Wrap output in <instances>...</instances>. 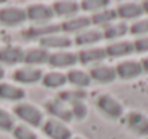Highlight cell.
I'll use <instances>...</instances> for the list:
<instances>
[{
	"instance_id": "obj_1",
	"label": "cell",
	"mask_w": 148,
	"mask_h": 139,
	"mask_svg": "<svg viewBox=\"0 0 148 139\" xmlns=\"http://www.w3.org/2000/svg\"><path fill=\"white\" fill-rule=\"evenodd\" d=\"M14 113L19 119L26 122L27 125L32 126H40L43 122V113L42 110L30 103H20L14 108Z\"/></svg>"
},
{
	"instance_id": "obj_2",
	"label": "cell",
	"mask_w": 148,
	"mask_h": 139,
	"mask_svg": "<svg viewBox=\"0 0 148 139\" xmlns=\"http://www.w3.org/2000/svg\"><path fill=\"white\" fill-rule=\"evenodd\" d=\"M97 105L105 115H108L109 118H114V119L121 118L122 113H124L122 105L115 97H112L111 95H101L98 97Z\"/></svg>"
},
{
	"instance_id": "obj_3",
	"label": "cell",
	"mask_w": 148,
	"mask_h": 139,
	"mask_svg": "<svg viewBox=\"0 0 148 139\" xmlns=\"http://www.w3.org/2000/svg\"><path fill=\"white\" fill-rule=\"evenodd\" d=\"M43 132L50 139H72L71 129L58 119H49L43 123Z\"/></svg>"
},
{
	"instance_id": "obj_4",
	"label": "cell",
	"mask_w": 148,
	"mask_h": 139,
	"mask_svg": "<svg viewBox=\"0 0 148 139\" xmlns=\"http://www.w3.org/2000/svg\"><path fill=\"white\" fill-rule=\"evenodd\" d=\"M13 79L23 85H32L43 79V72L35 66H25L13 73Z\"/></svg>"
},
{
	"instance_id": "obj_5",
	"label": "cell",
	"mask_w": 148,
	"mask_h": 139,
	"mask_svg": "<svg viewBox=\"0 0 148 139\" xmlns=\"http://www.w3.org/2000/svg\"><path fill=\"white\" fill-rule=\"evenodd\" d=\"M27 19L26 10L20 7H4L0 10V22L6 26L22 25Z\"/></svg>"
},
{
	"instance_id": "obj_6",
	"label": "cell",
	"mask_w": 148,
	"mask_h": 139,
	"mask_svg": "<svg viewBox=\"0 0 148 139\" xmlns=\"http://www.w3.org/2000/svg\"><path fill=\"white\" fill-rule=\"evenodd\" d=\"M53 9L48 4H32L26 9V16L29 20L36 23H46L53 17Z\"/></svg>"
},
{
	"instance_id": "obj_7",
	"label": "cell",
	"mask_w": 148,
	"mask_h": 139,
	"mask_svg": "<svg viewBox=\"0 0 148 139\" xmlns=\"http://www.w3.org/2000/svg\"><path fill=\"white\" fill-rule=\"evenodd\" d=\"M49 113L55 116V119L60 121V122H69L73 116H72V110L71 106H68V103H65L60 99H53L46 105Z\"/></svg>"
},
{
	"instance_id": "obj_8",
	"label": "cell",
	"mask_w": 148,
	"mask_h": 139,
	"mask_svg": "<svg viewBox=\"0 0 148 139\" xmlns=\"http://www.w3.org/2000/svg\"><path fill=\"white\" fill-rule=\"evenodd\" d=\"M115 70H116V76L121 79H134L143 73V66L140 62L127 60V62L118 63Z\"/></svg>"
},
{
	"instance_id": "obj_9",
	"label": "cell",
	"mask_w": 148,
	"mask_h": 139,
	"mask_svg": "<svg viewBox=\"0 0 148 139\" xmlns=\"http://www.w3.org/2000/svg\"><path fill=\"white\" fill-rule=\"evenodd\" d=\"M78 62V55L73 52H56V53H50L49 63L52 67H58V69H63V67H71L73 65H76Z\"/></svg>"
},
{
	"instance_id": "obj_10",
	"label": "cell",
	"mask_w": 148,
	"mask_h": 139,
	"mask_svg": "<svg viewBox=\"0 0 148 139\" xmlns=\"http://www.w3.org/2000/svg\"><path fill=\"white\" fill-rule=\"evenodd\" d=\"M89 76H91V79L97 80L99 83H111V82H114L118 78L115 67H112V66H103V65H99V66L92 67L91 72H89Z\"/></svg>"
},
{
	"instance_id": "obj_11",
	"label": "cell",
	"mask_w": 148,
	"mask_h": 139,
	"mask_svg": "<svg viewBox=\"0 0 148 139\" xmlns=\"http://www.w3.org/2000/svg\"><path fill=\"white\" fill-rule=\"evenodd\" d=\"M0 62L6 65H16L25 62V52L19 46H6L0 49Z\"/></svg>"
},
{
	"instance_id": "obj_12",
	"label": "cell",
	"mask_w": 148,
	"mask_h": 139,
	"mask_svg": "<svg viewBox=\"0 0 148 139\" xmlns=\"http://www.w3.org/2000/svg\"><path fill=\"white\" fill-rule=\"evenodd\" d=\"M143 3H124L116 7V14L121 19H137L143 16Z\"/></svg>"
},
{
	"instance_id": "obj_13",
	"label": "cell",
	"mask_w": 148,
	"mask_h": 139,
	"mask_svg": "<svg viewBox=\"0 0 148 139\" xmlns=\"http://www.w3.org/2000/svg\"><path fill=\"white\" fill-rule=\"evenodd\" d=\"M89 26H91V17L78 16V17H73V19H69V20L63 22L60 25V29L65 33H75V32L84 30V29H86Z\"/></svg>"
},
{
	"instance_id": "obj_14",
	"label": "cell",
	"mask_w": 148,
	"mask_h": 139,
	"mask_svg": "<svg viewBox=\"0 0 148 139\" xmlns=\"http://www.w3.org/2000/svg\"><path fill=\"white\" fill-rule=\"evenodd\" d=\"M50 57V53L43 47H36V49H29L25 52V63L26 65H42L48 63Z\"/></svg>"
},
{
	"instance_id": "obj_15",
	"label": "cell",
	"mask_w": 148,
	"mask_h": 139,
	"mask_svg": "<svg viewBox=\"0 0 148 139\" xmlns=\"http://www.w3.org/2000/svg\"><path fill=\"white\" fill-rule=\"evenodd\" d=\"M52 9H53V13L58 14V16H63V17H68V16H73L79 12L81 9V4L76 3V1H71V0H60V1H55L52 4Z\"/></svg>"
},
{
	"instance_id": "obj_16",
	"label": "cell",
	"mask_w": 148,
	"mask_h": 139,
	"mask_svg": "<svg viewBox=\"0 0 148 139\" xmlns=\"http://www.w3.org/2000/svg\"><path fill=\"white\" fill-rule=\"evenodd\" d=\"M106 57L105 49H85L78 53V60L82 65H92V63H99Z\"/></svg>"
},
{
	"instance_id": "obj_17",
	"label": "cell",
	"mask_w": 148,
	"mask_h": 139,
	"mask_svg": "<svg viewBox=\"0 0 148 139\" xmlns=\"http://www.w3.org/2000/svg\"><path fill=\"white\" fill-rule=\"evenodd\" d=\"M127 122L132 131H135L140 135L148 136V118L138 112H131L127 118Z\"/></svg>"
},
{
	"instance_id": "obj_18",
	"label": "cell",
	"mask_w": 148,
	"mask_h": 139,
	"mask_svg": "<svg viewBox=\"0 0 148 139\" xmlns=\"http://www.w3.org/2000/svg\"><path fill=\"white\" fill-rule=\"evenodd\" d=\"M40 45L43 49H66L72 45V42L68 36H62L56 33V35L40 39Z\"/></svg>"
},
{
	"instance_id": "obj_19",
	"label": "cell",
	"mask_w": 148,
	"mask_h": 139,
	"mask_svg": "<svg viewBox=\"0 0 148 139\" xmlns=\"http://www.w3.org/2000/svg\"><path fill=\"white\" fill-rule=\"evenodd\" d=\"M106 56L111 57H121V56H128L134 52V43L131 42H116L112 43L108 47H105Z\"/></svg>"
},
{
	"instance_id": "obj_20",
	"label": "cell",
	"mask_w": 148,
	"mask_h": 139,
	"mask_svg": "<svg viewBox=\"0 0 148 139\" xmlns=\"http://www.w3.org/2000/svg\"><path fill=\"white\" fill-rule=\"evenodd\" d=\"M118 14H116V10L114 9H103L101 12H97L92 14L91 17V23L92 25H97V26H108L111 23H114L116 20Z\"/></svg>"
},
{
	"instance_id": "obj_21",
	"label": "cell",
	"mask_w": 148,
	"mask_h": 139,
	"mask_svg": "<svg viewBox=\"0 0 148 139\" xmlns=\"http://www.w3.org/2000/svg\"><path fill=\"white\" fill-rule=\"evenodd\" d=\"M26 96V92L10 83H0V99L6 100H22Z\"/></svg>"
},
{
	"instance_id": "obj_22",
	"label": "cell",
	"mask_w": 148,
	"mask_h": 139,
	"mask_svg": "<svg viewBox=\"0 0 148 139\" xmlns=\"http://www.w3.org/2000/svg\"><path fill=\"white\" fill-rule=\"evenodd\" d=\"M66 79L69 83H72L73 86H78V88H86L91 85L92 79L89 76V73L84 72V70H79V69H73L71 70L68 75H66Z\"/></svg>"
},
{
	"instance_id": "obj_23",
	"label": "cell",
	"mask_w": 148,
	"mask_h": 139,
	"mask_svg": "<svg viewBox=\"0 0 148 139\" xmlns=\"http://www.w3.org/2000/svg\"><path fill=\"white\" fill-rule=\"evenodd\" d=\"M60 25H46V26H36V27H30L26 32V36L29 37H48L52 35H56L58 32H60Z\"/></svg>"
},
{
	"instance_id": "obj_24",
	"label": "cell",
	"mask_w": 148,
	"mask_h": 139,
	"mask_svg": "<svg viewBox=\"0 0 148 139\" xmlns=\"http://www.w3.org/2000/svg\"><path fill=\"white\" fill-rule=\"evenodd\" d=\"M102 39H103V33L101 30H85L76 35L75 42L79 46H85V45H94L97 42H101Z\"/></svg>"
},
{
	"instance_id": "obj_25",
	"label": "cell",
	"mask_w": 148,
	"mask_h": 139,
	"mask_svg": "<svg viewBox=\"0 0 148 139\" xmlns=\"http://www.w3.org/2000/svg\"><path fill=\"white\" fill-rule=\"evenodd\" d=\"M127 32H128V26L124 22H119V23H111V25H108L103 29L102 33H103V39L114 40V39H118V37L125 36Z\"/></svg>"
},
{
	"instance_id": "obj_26",
	"label": "cell",
	"mask_w": 148,
	"mask_h": 139,
	"mask_svg": "<svg viewBox=\"0 0 148 139\" xmlns=\"http://www.w3.org/2000/svg\"><path fill=\"white\" fill-rule=\"evenodd\" d=\"M68 79H66V75L60 73V72H49L43 76L42 79V83L49 88V89H56V88H62L63 85H66Z\"/></svg>"
},
{
	"instance_id": "obj_27",
	"label": "cell",
	"mask_w": 148,
	"mask_h": 139,
	"mask_svg": "<svg viewBox=\"0 0 148 139\" xmlns=\"http://www.w3.org/2000/svg\"><path fill=\"white\" fill-rule=\"evenodd\" d=\"M79 4L85 12H95L97 13V12H101L103 9H108L109 1L108 0H85Z\"/></svg>"
},
{
	"instance_id": "obj_28",
	"label": "cell",
	"mask_w": 148,
	"mask_h": 139,
	"mask_svg": "<svg viewBox=\"0 0 148 139\" xmlns=\"http://www.w3.org/2000/svg\"><path fill=\"white\" fill-rule=\"evenodd\" d=\"M14 126V118L12 113L0 108V129L3 131H13Z\"/></svg>"
},
{
	"instance_id": "obj_29",
	"label": "cell",
	"mask_w": 148,
	"mask_h": 139,
	"mask_svg": "<svg viewBox=\"0 0 148 139\" xmlns=\"http://www.w3.org/2000/svg\"><path fill=\"white\" fill-rule=\"evenodd\" d=\"M13 135L16 139H38V135L29 126H25V125L16 126L13 129Z\"/></svg>"
},
{
	"instance_id": "obj_30",
	"label": "cell",
	"mask_w": 148,
	"mask_h": 139,
	"mask_svg": "<svg viewBox=\"0 0 148 139\" xmlns=\"http://www.w3.org/2000/svg\"><path fill=\"white\" fill-rule=\"evenodd\" d=\"M71 110H72V116H75L76 119H84L88 113V108L84 100H76L71 103Z\"/></svg>"
},
{
	"instance_id": "obj_31",
	"label": "cell",
	"mask_w": 148,
	"mask_h": 139,
	"mask_svg": "<svg viewBox=\"0 0 148 139\" xmlns=\"http://www.w3.org/2000/svg\"><path fill=\"white\" fill-rule=\"evenodd\" d=\"M130 32H131L132 35H137V36L147 35L148 33V19H143V20L135 22V23L130 27Z\"/></svg>"
},
{
	"instance_id": "obj_32",
	"label": "cell",
	"mask_w": 148,
	"mask_h": 139,
	"mask_svg": "<svg viewBox=\"0 0 148 139\" xmlns=\"http://www.w3.org/2000/svg\"><path fill=\"white\" fill-rule=\"evenodd\" d=\"M134 50L137 52H148V37H141L134 42Z\"/></svg>"
},
{
	"instance_id": "obj_33",
	"label": "cell",
	"mask_w": 148,
	"mask_h": 139,
	"mask_svg": "<svg viewBox=\"0 0 148 139\" xmlns=\"http://www.w3.org/2000/svg\"><path fill=\"white\" fill-rule=\"evenodd\" d=\"M141 66H143V72H147L148 73V57H145V59L141 62Z\"/></svg>"
},
{
	"instance_id": "obj_34",
	"label": "cell",
	"mask_w": 148,
	"mask_h": 139,
	"mask_svg": "<svg viewBox=\"0 0 148 139\" xmlns=\"http://www.w3.org/2000/svg\"><path fill=\"white\" fill-rule=\"evenodd\" d=\"M143 9H144V12H145V13H148V0L143 3Z\"/></svg>"
},
{
	"instance_id": "obj_35",
	"label": "cell",
	"mask_w": 148,
	"mask_h": 139,
	"mask_svg": "<svg viewBox=\"0 0 148 139\" xmlns=\"http://www.w3.org/2000/svg\"><path fill=\"white\" fill-rule=\"evenodd\" d=\"M3 76H4V67H3V66L0 65V79H1Z\"/></svg>"
},
{
	"instance_id": "obj_36",
	"label": "cell",
	"mask_w": 148,
	"mask_h": 139,
	"mask_svg": "<svg viewBox=\"0 0 148 139\" xmlns=\"http://www.w3.org/2000/svg\"><path fill=\"white\" fill-rule=\"evenodd\" d=\"M75 139H82V138H75Z\"/></svg>"
},
{
	"instance_id": "obj_37",
	"label": "cell",
	"mask_w": 148,
	"mask_h": 139,
	"mask_svg": "<svg viewBox=\"0 0 148 139\" xmlns=\"http://www.w3.org/2000/svg\"><path fill=\"white\" fill-rule=\"evenodd\" d=\"M147 139H148V138H147Z\"/></svg>"
}]
</instances>
